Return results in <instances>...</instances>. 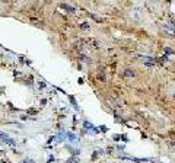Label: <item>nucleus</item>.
<instances>
[{
    "label": "nucleus",
    "instance_id": "obj_5",
    "mask_svg": "<svg viewBox=\"0 0 175 163\" xmlns=\"http://www.w3.org/2000/svg\"><path fill=\"white\" fill-rule=\"evenodd\" d=\"M152 2H156V0H152Z\"/></svg>",
    "mask_w": 175,
    "mask_h": 163
},
{
    "label": "nucleus",
    "instance_id": "obj_4",
    "mask_svg": "<svg viewBox=\"0 0 175 163\" xmlns=\"http://www.w3.org/2000/svg\"><path fill=\"white\" fill-rule=\"evenodd\" d=\"M80 28L82 29H89V25H86V22H85V23H82V25H80Z\"/></svg>",
    "mask_w": 175,
    "mask_h": 163
},
{
    "label": "nucleus",
    "instance_id": "obj_3",
    "mask_svg": "<svg viewBox=\"0 0 175 163\" xmlns=\"http://www.w3.org/2000/svg\"><path fill=\"white\" fill-rule=\"evenodd\" d=\"M22 163H34V160H32V159H28V157H26V159H24V160H22Z\"/></svg>",
    "mask_w": 175,
    "mask_h": 163
},
{
    "label": "nucleus",
    "instance_id": "obj_1",
    "mask_svg": "<svg viewBox=\"0 0 175 163\" xmlns=\"http://www.w3.org/2000/svg\"><path fill=\"white\" fill-rule=\"evenodd\" d=\"M0 143H6V144H10V146H15L16 144L13 140L7 134H5V133H0Z\"/></svg>",
    "mask_w": 175,
    "mask_h": 163
},
{
    "label": "nucleus",
    "instance_id": "obj_2",
    "mask_svg": "<svg viewBox=\"0 0 175 163\" xmlns=\"http://www.w3.org/2000/svg\"><path fill=\"white\" fill-rule=\"evenodd\" d=\"M60 7H61V9H64V10H69L70 13H73V12H75V9H73V7H70L69 5H60Z\"/></svg>",
    "mask_w": 175,
    "mask_h": 163
}]
</instances>
